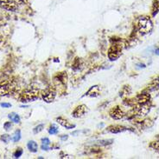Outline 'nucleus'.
<instances>
[{"instance_id":"obj_13","label":"nucleus","mask_w":159,"mask_h":159,"mask_svg":"<svg viewBox=\"0 0 159 159\" xmlns=\"http://www.w3.org/2000/svg\"><path fill=\"white\" fill-rule=\"evenodd\" d=\"M159 11V0H154L151 7V15L152 17H155Z\"/></svg>"},{"instance_id":"obj_3","label":"nucleus","mask_w":159,"mask_h":159,"mask_svg":"<svg viewBox=\"0 0 159 159\" xmlns=\"http://www.w3.org/2000/svg\"><path fill=\"white\" fill-rule=\"evenodd\" d=\"M39 96V90L35 87H29L25 89L19 96V99L22 103L34 102Z\"/></svg>"},{"instance_id":"obj_6","label":"nucleus","mask_w":159,"mask_h":159,"mask_svg":"<svg viewBox=\"0 0 159 159\" xmlns=\"http://www.w3.org/2000/svg\"><path fill=\"white\" fill-rule=\"evenodd\" d=\"M0 7L8 11H16L18 8L14 0H0Z\"/></svg>"},{"instance_id":"obj_21","label":"nucleus","mask_w":159,"mask_h":159,"mask_svg":"<svg viewBox=\"0 0 159 159\" xmlns=\"http://www.w3.org/2000/svg\"><path fill=\"white\" fill-rule=\"evenodd\" d=\"M43 129H44V125L42 124V125H38L37 126H35V127L33 129V132H34V134H38L41 131H42Z\"/></svg>"},{"instance_id":"obj_20","label":"nucleus","mask_w":159,"mask_h":159,"mask_svg":"<svg viewBox=\"0 0 159 159\" xmlns=\"http://www.w3.org/2000/svg\"><path fill=\"white\" fill-rule=\"evenodd\" d=\"M23 153H24V151L22 150V148H17L15 151V152L13 153V158H19L20 157H22Z\"/></svg>"},{"instance_id":"obj_5","label":"nucleus","mask_w":159,"mask_h":159,"mask_svg":"<svg viewBox=\"0 0 159 159\" xmlns=\"http://www.w3.org/2000/svg\"><path fill=\"white\" fill-rule=\"evenodd\" d=\"M42 98L44 102L46 103H52L56 96V90L53 86H49L46 88L42 92Z\"/></svg>"},{"instance_id":"obj_1","label":"nucleus","mask_w":159,"mask_h":159,"mask_svg":"<svg viewBox=\"0 0 159 159\" xmlns=\"http://www.w3.org/2000/svg\"><path fill=\"white\" fill-rule=\"evenodd\" d=\"M153 24L149 17L142 16L137 18L135 22V30L141 35H146L152 31Z\"/></svg>"},{"instance_id":"obj_19","label":"nucleus","mask_w":159,"mask_h":159,"mask_svg":"<svg viewBox=\"0 0 159 159\" xmlns=\"http://www.w3.org/2000/svg\"><path fill=\"white\" fill-rule=\"evenodd\" d=\"M113 143L112 139H108V140H100L98 141V144L101 145V146H106V145H110Z\"/></svg>"},{"instance_id":"obj_8","label":"nucleus","mask_w":159,"mask_h":159,"mask_svg":"<svg viewBox=\"0 0 159 159\" xmlns=\"http://www.w3.org/2000/svg\"><path fill=\"white\" fill-rule=\"evenodd\" d=\"M87 107L85 105V104H81L79 106H77L74 110L72 112V116L75 118H80L81 117H83L85 115V113L87 112Z\"/></svg>"},{"instance_id":"obj_14","label":"nucleus","mask_w":159,"mask_h":159,"mask_svg":"<svg viewBox=\"0 0 159 159\" xmlns=\"http://www.w3.org/2000/svg\"><path fill=\"white\" fill-rule=\"evenodd\" d=\"M56 80L61 84H66L67 82V74L65 72H61L56 77Z\"/></svg>"},{"instance_id":"obj_26","label":"nucleus","mask_w":159,"mask_h":159,"mask_svg":"<svg viewBox=\"0 0 159 159\" xmlns=\"http://www.w3.org/2000/svg\"><path fill=\"white\" fill-rule=\"evenodd\" d=\"M0 106L3 107V108H10L11 107V104L10 103H0Z\"/></svg>"},{"instance_id":"obj_11","label":"nucleus","mask_w":159,"mask_h":159,"mask_svg":"<svg viewBox=\"0 0 159 159\" xmlns=\"http://www.w3.org/2000/svg\"><path fill=\"white\" fill-rule=\"evenodd\" d=\"M27 147H28V150L32 152V153H35L37 152V150H38V144L35 141H33V140H31L28 142L27 144Z\"/></svg>"},{"instance_id":"obj_17","label":"nucleus","mask_w":159,"mask_h":159,"mask_svg":"<svg viewBox=\"0 0 159 159\" xmlns=\"http://www.w3.org/2000/svg\"><path fill=\"white\" fill-rule=\"evenodd\" d=\"M59 132V129L56 125H52L49 129V133L50 135H56Z\"/></svg>"},{"instance_id":"obj_25","label":"nucleus","mask_w":159,"mask_h":159,"mask_svg":"<svg viewBox=\"0 0 159 159\" xmlns=\"http://www.w3.org/2000/svg\"><path fill=\"white\" fill-rule=\"evenodd\" d=\"M42 144H45V145H50V140L48 137H43L41 140Z\"/></svg>"},{"instance_id":"obj_28","label":"nucleus","mask_w":159,"mask_h":159,"mask_svg":"<svg viewBox=\"0 0 159 159\" xmlns=\"http://www.w3.org/2000/svg\"><path fill=\"white\" fill-rule=\"evenodd\" d=\"M17 4H26L28 0H14Z\"/></svg>"},{"instance_id":"obj_27","label":"nucleus","mask_w":159,"mask_h":159,"mask_svg":"<svg viewBox=\"0 0 159 159\" xmlns=\"http://www.w3.org/2000/svg\"><path fill=\"white\" fill-rule=\"evenodd\" d=\"M41 149H42V151H49V150H50V145L41 144Z\"/></svg>"},{"instance_id":"obj_24","label":"nucleus","mask_w":159,"mask_h":159,"mask_svg":"<svg viewBox=\"0 0 159 159\" xmlns=\"http://www.w3.org/2000/svg\"><path fill=\"white\" fill-rule=\"evenodd\" d=\"M129 88H130L129 86H125V87L121 90V91H120V96H123L124 95H127V94H129V93L131 92V90L128 91Z\"/></svg>"},{"instance_id":"obj_32","label":"nucleus","mask_w":159,"mask_h":159,"mask_svg":"<svg viewBox=\"0 0 159 159\" xmlns=\"http://www.w3.org/2000/svg\"><path fill=\"white\" fill-rule=\"evenodd\" d=\"M2 25V19H1V18H0V26Z\"/></svg>"},{"instance_id":"obj_12","label":"nucleus","mask_w":159,"mask_h":159,"mask_svg":"<svg viewBox=\"0 0 159 159\" xmlns=\"http://www.w3.org/2000/svg\"><path fill=\"white\" fill-rule=\"evenodd\" d=\"M8 117H9V119H10L11 122H13V123H15V124H19L20 121H21V118H20L19 115H17V114L15 113V112L10 113V114L8 115Z\"/></svg>"},{"instance_id":"obj_23","label":"nucleus","mask_w":159,"mask_h":159,"mask_svg":"<svg viewBox=\"0 0 159 159\" xmlns=\"http://www.w3.org/2000/svg\"><path fill=\"white\" fill-rule=\"evenodd\" d=\"M3 129H4L6 131L11 130V129H12V124H11V122H5V123L3 124Z\"/></svg>"},{"instance_id":"obj_9","label":"nucleus","mask_w":159,"mask_h":159,"mask_svg":"<svg viewBox=\"0 0 159 159\" xmlns=\"http://www.w3.org/2000/svg\"><path fill=\"white\" fill-rule=\"evenodd\" d=\"M56 122H57L60 125L63 126L64 128H66V129H74V128H75V125H74L70 124L67 120L64 119L63 117H61L56 118Z\"/></svg>"},{"instance_id":"obj_31","label":"nucleus","mask_w":159,"mask_h":159,"mask_svg":"<svg viewBox=\"0 0 159 159\" xmlns=\"http://www.w3.org/2000/svg\"><path fill=\"white\" fill-rule=\"evenodd\" d=\"M137 65H139V67H140V68H145V64H137Z\"/></svg>"},{"instance_id":"obj_15","label":"nucleus","mask_w":159,"mask_h":159,"mask_svg":"<svg viewBox=\"0 0 159 159\" xmlns=\"http://www.w3.org/2000/svg\"><path fill=\"white\" fill-rule=\"evenodd\" d=\"M20 139H21V130H20V129H17V130L14 132V134H13V136H12V137H11V140H12L14 143H17V142H18Z\"/></svg>"},{"instance_id":"obj_2","label":"nucleus","mask_w":159,"mask_h":159,"mask_svg":"<svg viewBox=\"0 0 159 159\" xmlns=\"http://www.w3.org/2000/svg\"><path fill=\"white\" fill-rule=\"evenodd\" d=\"M122 49L123 45L121 44V39H114V43L108 50V58L111 61L117 60L122 54Z\"/></svg>"},{"instance_id":"obj_33","label":"nucleus","mask_w":159,"mask_h":159,"mask_svg":"<svg viewBox=\"0 0 159 159\" xmlns=\"http://www.w3.org/2000/svg\"><path fill=\"white\" fill-rule=\"evenodd\" d=\"M2 42V38H1V37H0V43Z\"/></svg>"},{"instance_id":"obj_29","label":"nucleus","mask_w":159,"mask_h":159,"mask_svg":"<svg viewBox=\"0 0 159 159\" xmlns=\"http://www.w3.org/2000/svg\"><path fill=\"white\" fill-rule=\"evenodd\" d=\"M67 137H68V136H67V135H63V136H61V139H62V140H63V141H65V140H67Z\"/></svg>"},{"instance_id":"obj_22","label":"nucleus","mask_w":159,"mask_h":159,"mask_svg":"<svg viewBox=\"0 0 159 159\" xmlns=\"http://www.w3.org/2000/svg\"><path fill=\"white\" fill-rule=\"evenodd\" d=\"M150 147L154 149V150H158L159 151V140H156V141H153L150 144Z\"/></svg>"},{"instance_id":"obj_30","label":"nucleus","mask_w":159,"mask_h":159,"mask_svg":"<svg viewBox=\"0 0 159 159\" xmlns=\"http://www.w3.org/2000/svg\"><path fill=\"white\" fill-rule=\"evenodd\" d=\"M154 52H155V54H156V55H158V56H159V48H158V49H156Z\"/></svg>"},{"instance_id":"obj_4","label":"nucleus","mask_w":159,"mask_h":159,"mask_svg":"<svg viewBox=\"0 0 159 159\" xmlns=\"http://www.w3.org/2000/svg\"><path fill=\"white\" fill-rule=\"evenodd\" d=\"M17 91V87L13 81L5 80L0 82V96L14 95Z\"/></svg>"},{"instance_id":"obj_7","label":"nucleus","mask_w":159,"mask_h":159,"mask_svg":"<svg viewBox=\"0 0 159 159\" xmlns=\"http://www.w3.org/2000/svg\"><path fill=\"white\" fill-rule=\"evenodd\" d=\"M109 115L112 118H113L115 120H119V119H122L125 117L126 113L119 106H115L111 109V110L109 111Z\"/></svg>"},{"instance_id":"obj_16","label":"nucleus","mask_w":159,"mask_h":159,"mask_svg":"<svg viewBox=\"0 0 159 159\" xmlns=\"http://www.w3.org/2000/svg\"><path fill=\"white\" fill-rule=\"evenodd\" d=\"M141 128H150L153 125V122L151 119H146L144 121H142L140 123Z\"/></svg>"},{"instance_id":"obj_10","label":"nucleus","mask_w":159,"mask_h":159,"mask_svg":"<svg viewBox=\"0 0 159 159\" xmlns=\"http://www.w3.org/2000/svg\"><path fill=\"white\" fill-rule=\"evenodd\" d=\"M127 130V128L125 126H121V125H112L107 128V131L111 132V133H120V132H124Z\"/></svg>"},{"instance_id":"obj_18","label":"nucleus","mask_w":159,"mask_h":159,"mask_svg":"<svg viewBox=\"0 0 159 159\" xmlns=\"http://www.w3.org/2000/svg\"><path fill=\"white\" fill-rule=\"evenodd\" d=\"M0 140H1L2 142H3L4 144H8V143L11 140V137H10V136L8 135V134H3V135L0 136Z\"/></svg>"}]
</instances>
